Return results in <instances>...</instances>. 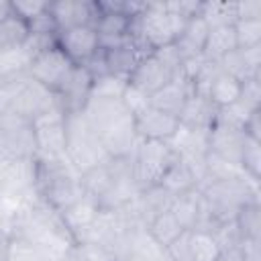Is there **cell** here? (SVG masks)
Wrapping results in <instances>:
<instances>
[{"label":"cell","mask_w":261,"mask_h":261,"mask_svg":"<svg viewBox=\"0 0 261 261\" xmlns=\"http://www.w3.org/2000/svg\"><path fill=\"white\" fill-rule=\"evenodd\" d=\"M14 243L27 245L43 259L49 255L67 257L75 247L61 212L39 200L37 196L22 202L10 216V228H6Z\"/></svg>","instance_id":"obj_1"},{"label":"cell","mask_w":261,"mask_h":261,"mask_svg":"<svg viewBox=\"0 0 261 261\" xmlns=\"http://www.w3.org/2000/svg\"><path fill=\"white\" fill-rule=\"evenodd\" d=\"M108 157H130L139 145L135 112L122 98H90L84 108Z\"/></svg>","instance_id":"obj_2"},{"label":"cell","mask_w":261,"mask_h":261,"mask_svg":"<svg viewBox=\"0 0 261 261\" xmlns=\"http://www.w3.org/2000/svg\"><path fill=\"white\" fill-rule=\"evenodd\" d=\"M82 190L100 210H122L137 196L130 157L106 159L104 163L82 173Z\"/></svg>","instance_id":"obj_3"},{"label":"cell","mask_w":261,"mask_h":261,"mask_svg":"<svg viewBox=\"0 0 261 261\" xmlns=\"http://www.w3.org/2000/svg\"><path fill=\"white\" fill-rule=\"evenodd\" d=\"M202 2H147L135 18L133 35L151 51L169 47L181 35L186 22L200 12Z\"/></svg>","instance_id":"obj_4"},{"label":"cell","mask_w":261,"mask_h":261,"mask_svg":"<svg viewBox=\"0 0 261 261\" xmlns=\"http://www.w3.org/2000/svg\"><path fill=\"white\" fill-rule=\"evenodd\" d=\"M35 196L55 210H65L84 196L82 173L65 157L35 159Z\"/></svg>","instance_id":"obj_5"},{"label":"cell","mask_w":261,"mask_h":261,"mask_svg":"<svg viewBox=\"0 0 261 261\" xmlns=\"http://www.w3.org/2000/svg\"><path fill=\"white\" fill-rule=\"evenodd\" d=\"M200 192L206 210L216 226L222 222H232L245 204L257 200L255 181H251L245 173L206 181L200 188Z\"/></svg>","instance_id":"obj_6"},{"label":"cell","mask_w":261,"mask_h":261,"mask_svg":"<svg viewBox=\"0 0 261 261\" xmlns=\"http://www.w3.org/2000/svg\"><path fill=\"white\" fill-rule=\"evenodd\" d=\"M63 124H65V159L80 173L110 159L84 110L63 114Z\"/></svg>","instance_id":"obj_7"},{"label":"cell","mask_w":261,"mask_h":261,"mask_svg":"<svg viewBox=\"0 0 261 261\" xmlns=\"http://www.w3.org/2000/svg\"><path fill=\"white\" fill-rule=\"evenodd\" d=\"M181 67L184 63L173 45L153 49L135 67V71L128 77V86L149 100L155 92H159L163 86L175 80L181 73Z\"/></svg>","instance_id":"obj_8"},{"label":"cell","mask_w":261,"mask_h":261,"mask_svg":"<svg viewBox=\"0 0 261 261\" xmlns=\"http://www.w3.org/2000/svg\"><path fill=\"white\" fill-rule=\"evenodd\" d=\"M179 153L169 141H139L137 149L130 155L133 177L137 190H149L161 184L169 167L177 161Z\"/></svg>","instance_id":"obj_9"},{"label":"cell","mask_w":261,"mask_h":261,"mask_svg":"<svg viewBox=\"0 0 261 261\" xmlns=\"http://www.w3.org/2000/svg\"><path fill=\"white\" fill-rule=\"evenodd\" d=\"M39 143L35 122L6 112L0 116V159H37Z\"/></svg>","instance_id":"obj_10"},{"label":"cell","mask_w":261,"mask_h":261,"mask_svg":"<svg viewBox=\"0 0 261 261\" xmlns=\"http://www.w3.org/2000/svg\"><path fill=\"white\" fill-rule=\"evenodd\" d=\"M75 67V63L55 45L39 51L29 67V77L35 80L37 84H41L43 88H47L49 92L57 94L61 90V86L65 84V80L69 77L71 69Z\"/></svg>","instance_id":"obj_11"},{"label":"cell","mask_w":261,"mask_h":261,"mask_svg":"<svg viewBox=\"0 0 261 261\" xmlns=\"http://www.w3.org/2000/svg\"><path fill=\"white\" fill-rule=\"evenodd\" d=\"M0 196L8 204L35 196V159H0Z\"/></svg>","instance_id":"obj_12"},{"label":"cell","mask_w":261,"mask_h":261,"mask_svg":"<svg viewBox=\"0 0 261 261\" xmlns=\"http://www.w3.org/2000/svg\"><path fill=\"white\" fill-rule=\"evenodd\" d=\"M57 98L53 92L37 84L35 80H24L12 90V100H10V112L24 116L29 120H39L41 116L57 110Z\"/></svg>","instance_id":"obj_13"},{"label":"cell","mask_w":261,"mask_h":261,"mask_svg":"<svg viewBox=\"0 0 261 261\" xmlns=\"http://www.w3.org/2000/svg\"><path fill=\"white\" fill-rule=\"evenodd\" d=\"M135 128L139 141H173L179 133V118L171 116L151 104L135 112Z\"/></svg>","instance_id":"obj_14"},{"label":"cell","mask_w":261,"mask_h":261,"mask_svg":"<svg viewBox=\"0 0 261 261\" xmlns=\"http://www.w3.org/2000/svg\"><path fill=\"white\" fill-rule=\"evenodd\" d=\"M151 49L145 47L137 37H130L128 41L118 43V45H112V47H100L106 73L116 75V77H122V80H128L130 77V73L139 65V61Z\"/></svg>","instance_id":"obj_15"},{"label":"cell","mask_w":261,"mask_h":261,"mask_svg":"<svg viewBox=\"0 0 261 261\" xmlns=\"http://www.w3.org/2000/svg\"><path fill=\"white\" fill-rule=\"evenodd\" d=\"M55 43L75 65H86L100 49V37L94 24L59 31Z\"/></svg>","instance_id":"obj_16"},{"label":"cell","mask_w":261,"mask_h":261,"mask_svg":"<svg viewBox=\"0 0 261 261\" xmlns=\"http://www.w3.org/2000/svg\"><path fill=\"white\" fill-rule=\"evenodd\" d=\"M92 84H94L92 73H90L84 65H75V67L71 69L69 77L65 80V84L61 86V90L55 94L59 110H61L63 114L82 112V110L86 108V104L90 102Z\"/></svg>","instance_id":"obj_17"},{"label":"cell","mask_w":261,"mask_h":261,"mask_svg":"<svg viewBox=\"0 0 261 261\" xmlns=\"http://www.w3.org/2000/svg\"><path fill=\"white\" fill-rule=\"evenodd\" d=\"M100 208L88 198V196H82L80 200H75L73 204H69L65 210H61V218L75 243L77 245H86L90 234H92V228L100 216Z\"/></svg>","instance_id":"obj_18"},{"label":"cell","mask_w":261,"mask_h":261,"mask_svg":"<svg viewBox=\"0 0 261 261\" xmlns=\"http://www.w3.org/2000/svg\"><path fill=\"white\" fill-rule=\"evenodd\" d=\"M39 155L43 157H65V124L63 112L57 108L39 120H35Z\"/></svg>","instance_id":"obj_19"},{"label":"cell","mask_w":261,"mask_h":261,"mask_svg":"<svg viewBox=\"0 0 261 261\" xmlns=\"http://www.w3.org/2000/svg\"><path fill=\"white\" fill-rule=\"evenodd\" d=\"M96 2L86 0H57L49 2V16L53 18V24L59 31L73 29V27H86L94 24L96 20Z\"/></svg>","instance_id":"obj_20"},{"label":"cell","mask_w":261,"mask_h":261,"mask_svg":"<svg viewBox=\"0 0 261 261\" xmlns=\"http://www.w3.org/2000/svg\"><path fill=\"white\" fill-rule=\"evenodd\" d=\"M194 92H196L194 82H192L188 75L179 73L175 80H171L167 86H163L159 92H155V94L149 98V104H151L153 108H159V110H163V112H167V114L179 118V114H181L186 102L190 100V96H192Z\"/></svg>","instance_id":"obj_21"},{"label":"cell","mask_w":261,"mask_h":261,"mask_svg":"<svg viewBox=\"0 0 261 261\" xmlns=\"http://www.w3.org/2000/svg\"><path fill=\"white\" fill-rule=\"evenodd\" d=\"M33 57H35V51L29 41L24 47L0 53V84L14 90L18 84L29 80V67Z\"/></svg>","instance_id":"obj_22"},{"label":"cell","mask_w":261,"mask_h":261,"mask_svg":"<svg viewBox=\"0 0 261 261\" xmlns=\"http://www.w3.org/2000/svg\"><path fill=\"white\" fill-rule=\"evenodd\" d=\"M208 31L210 29L204 22V18L200 16V12L186 22L181 35L173 43V49L177 51L181 63H188V61H194V59L202 57V51H204V45H206V39H208Z\"/></svg>","instance_id":"obj_23"},{"label":"cell","mask_w":261,"mask_h":261,"mask_svg":"<svg viewBox=\"0 0 261 261\" xmlns=\"http://www.w3.org/2000/svg\"><path fill=\"white\" fill-rule=\"evenodd\" d=\"M218 116V108L200 92H194L190 96V100L186 102L181 114H179V126L184 130H204L208 133V128L214 124Z\"/></svg>","instance_id":"obj_24"},{"label":"cell","mask_w":261,"mask_h":261,"mask_svg":"<svg viewBox=\"0 0 261 261\" xmlns=\"http://www.w3.org/2000/svg\"><path fill=\"white\" fill-rule=\"evenodd\" d=\"M220 69L237 77L239 82L259 77V67H261V47L255 49H234L228 55H224L218 61Z\"/></svg>","instance_id":"obj_25"},{"label":"cell","mask_w":261,"mask_h":261,"mask_svg":"<svg viewBox=\"0 0 261 261\" xmlns=\"http://www.w3.org/2000/svg\"><path fill=\"white\" fill-rule=\"evenodd\" d=\"M159 186L167 194H171L175 198V196H181V194H186L190 190L200 188V181H198V173H196L194 165L179 155L177 161L169 167V171L165 173V177L161 179Z\"/></svg>","instance_id":"obj_26"},{"label":"cell","mask_w":261,"mask_h":261,"mask_svg":"<svg viewBox=\"0 0 261 261\" xmlns=\"http://www.w3.org/2000/svg\"><path fill=\"white\" fill-rule=\"evenodd\" d=\"M237 49V37H234V24L232 27H216L208 31V39L202 51V57L206 61L218 63L224 55Z\"/></svg>","instance_id":"obj_27"},{"label":"cell","mask_w":261,"mask_h":261,"mask_svg":"<svg viewBox=\"0 0 261 261\" xmlns=\"http://www.w3.org/2000/svg\"><path fill=\"white\" fill-rule=\"evenodd\" d=\"M145 230H147V234L151 237V241H153L159 249L165 251V247H167L169 243H173L186 228L179 224V220L173 216L171 210H165V212H161L157 218H153V220L145 226Z\"/></svg>","instance_id":"obj_28"},{"label":"cell","mask_w":261,"mask_h":261,"mask_svg":"<svg viewBox=\"0 0 261 261\" xmlns=\"http://www.w3.org/2000/svg\"><path fill=\"white\" fill-rule=\"evenodd\" d=\"M31 37V29L29 24L16 16L14 12H10L2 22H0V53L4 51H12L18 47H24L27 41Z\"/></svg>","instance_id":"obj_29"},{"label":"cell","mask_w":261,"mask_h":261,"mask_svg":"<svg viewBox=\"0 0 261 261\" xmlns=\"http://www.w3.org/2000/svg\"><path fill=\"white\" fill-rule=\"evenodd\" d=\"M200 16L208 29L232 27L237 22V2H202Z\"/></svg>","instance_id":"obj_30"},{"label":"cell","mask_w":261,"mask_h":261,"mask_svg":"<svg viewBox=\"0 0 261 261\" xmlns=\"http://www.w3.org/2000/svg\"><path fill=\"white\" fill-rule=\"evenodd\" d=\"M234 226L241 237V241H259V200H253L245 204L239 214L234 216Z\"/></svg>","instance_id":"obj_31"},{"label":"cell","mask_w":261,"mask_h":261,"mask_svg":"<svg viewBox=\"0 0 261 261\" xmlns=\"http://www.w3.org/2000/svg\"><path fill=\"white\" fill-rule=\"evenodd\" d=\"M190 249H192V261H218L222 255L214 234L206 230H192Z\"/></svg>","instance_id":"obj_32"},{"label":"cell","mask_w":261,"mask_h":261,"mask_svg":"<svg viewBox=\"0 0 261 261\" xmlns=\"http://www.w3.org/2000/svg\"><path fill=\"white\" fill-rule=\"evenodd\" d=\"M126 88H128V80L104 73V75L94 77L90 98H124Z\"/></svg>","instance_id":"obj_33"},{"label":"cell","mask_w":261,"mask_h":261,"mask_svg":"<svg viewBox=\"0 0 261 261\" xmlns=\"http://www.w3.org/2000/svg\"><path fill=\"white\" fill-rule=\"evenodd\" d=\"M259 145H261L259 141H253L247 137L243 153H241V161H239L241 171L255 184L259 181V171H261V147Z\"/></svg>","instance_id":"obj_34"},{"label":"cell","mask_w":261,"mask_h":261,"mask_svg":"<svg viewBox=\"0 0 261 261\" xmlns=\"http://www.w3.org/2000/svg\"><path fill=\"white\" fill-rule=\"evenodd\" d=\"M234 37L239 49H255L261 47V20H243L234 22Z\"/></svg>","instance_id":"obj_35"},{"label":"cell","mask_w":261,"mask_h":261,"mask_svg":"<svg viewBox=\"0 0 261 261\" xmlns=\"http://www.w3.org/2000/svg\"><path fill=\"white\" fill-rule=\"evenodd\" d=\"M10 8L16 16H20L29 27L43 18L49 12V2L47 0H16L10 2Z\"/></svg>","instance_id":"obj_36"},{"label":"cell","mask_w":261,"mask_h":261,"mask_svg":"<svg viewBox=\"0 0 261 261\" xmlns=\"http://www.w3.org/2000/svg\"><path fill=\"white\" fill-rule=\"evenodd\" d=\"M261 20V0L237 2V20Z\"/></svg>","instance_id":"obj_37"},{"label":"cell","mask_w":261,"mask_h":261,"mask_svg":"<svg viewBox=\"0 0 261 261\" xmlns=\"http://www.w3.org/2000/svg\"><path fill=\"white\" fill-rule=\"evenodd\" d=\"M259 118H261V110L251 112V114L243 120V130H245V135H247L249 139L261 143V120H259Z\"/></svg>","instance_id":"obj_38"},{"label":"cell","mask_w":261,"mask_h":261,"mask_svg":"<svg viewBox=\"0 0 261 261\" xmlns=\"http://www.w3.org/2000/svg\"><path fill=\"white\" fill-rule=\"evenodd\" d=\"M0 261H12V237L4 226H0Z\"/></svg>","instance_id":"obj_39"},{"label":"cell","mask_w":261,"mask_h":261,"mask_svg":"<svg viewBox=\"0 0 261 261\" xmlns=\"http://www.w3.org/2000/svg\"><path fill=\"white\" fill-rule=\"evenodd\" d=\"M10 100H12V88L0 84V116L10 110Z\"/></svg>","instance_id":"obj_40"},{"label":"cell","mask_w":261,"mask_h":261,"mask_svg":"<svg viewBox=\"0 0 261 261\" xmlns=\"http://www.w3.org/2000/svg\"><path fill=\"white\" fill-rule=\"evenodd\" d=\"M218 261H247L239 251H228V253H222Z\"/></svg>","instance_id":"obj_41"},{"label":"cell","mask_w":261,"mask_h":261,"mask_svg":"<svg viewBox=\"0 0 261 261\" xmlns=\"http://www.w3.org/2000/svg\"><path fill=\"white\" fill-rule=\"evenodd\" d=\"M12 12V8H10V2H6V0H0V22L8 16Z\"/></svg>","instance_id":"obj_42"},{"label":"cell","mask_w":261,"mask_h":261,"mask_svg":"<svg viewBox=\"0 0 261 261\" xmlns=\"http://www.w3.org/2000/svg\"><path fill=\"white\" fill-rule=\"evenodd\" d=\"M6 214H8V202L0 196V226H2V222H4V218H6Z\"/></svg>","instance_id":"obj_43"}]
</instances>
